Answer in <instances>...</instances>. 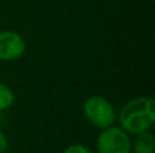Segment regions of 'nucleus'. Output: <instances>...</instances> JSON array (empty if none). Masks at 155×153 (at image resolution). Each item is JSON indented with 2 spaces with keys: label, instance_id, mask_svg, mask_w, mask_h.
<instances>
[{
  "label": "nucleus",
  "instance_id": "obj_7",
  "mask_svg": "<svg viewBox=\"0 0 155 153\" xmlns=\"http://www.w3.org/2000/svg\"><path fill=\"white\" fill-rule=\"evenodd\" d=\"M61 153H94L90 146L84 144H71Z\"/></svg>",
  "mask_w": 155,
  "mask_h": 153
},
{
  "label": "nucleus",
  "instance_id": "obj_6",
  "mask_svg": "<svg viewBox=\"0 0 155 153\" xmlns=\"http://www.w3.org/2000/svg\"><path fill=\"white\" fill-rule=\"evenodd\" d=\"M15 103V94H14L12 88L7 86L5 83L0 81V111H7Z\"/></svg>",
  "mask_w": 155,
  "mask_h": 153
},
{
  "label": "nucleus",
  "instance_id": "obj_10",
  "mask_svg": "<svg viewBox=\"0 0 155 153\" xmlns=\"http://www.w3.org/2000/svg\"><path fill=\"white\" fill-rule=\"evenodd\" d=\"M4 153H5V152H4Z\"/></svg>",
  "mask_w": 155,
  "mask_h": 153
},
{
  "label": "nucleus",
  "instance_id": "obj_2",
  "mask_svg": "<svg viewBox=\"0 0 155 153\" xmlns=\"http://www.w3.org/2000/svg\"><path fill=\"white\" fill-rule=\"evenodd\" d=\"M83 117L93 127L102 130L116 125L117 110L105 96L91 95L83 103Z\"/></svg>",
  "mask_w": 155,
  "mask_h": 153
},
{
  "label": "nucleus",
  "instance_id": "obj_5",
  "mask_svg": "<svg viewBox=\"0 0 155 153\" xmlns=\"http://www.w3.org/2000/svg\"><path fill=\"white\" fill-rule=\"evenodd\" d=\"M154 152H155V138L151 130L134 136L131 153H154Z\"/></svg>",
  "mask_w": 155,
  "mask_h": 153
},
{
  "label": "nucleus",
  "instance_id": "obj_9",
  "mask_svg": "<svg viewBox=\"0 0 155 153\" xmlns=\"http://www.w3.org/2000/svg\"><path fill=\"white\" fill-rule=\"evenodd\" d=\"M4 122V113L3 111H0V125Z\"/></svg>",
  "mask_w": 155,
  "mask_h": 153
},
{
  "label": "nucleus",
  "instance_id": "obj_3",
  "mask_svg": "<svg viewBox=\"0 0 155 153\" xmlns=\"http://www.w3.org/2000/svg\"><path fill=\"white\" fill-rule=\"evenodd\" d=\"M132 137L118 125L99 130L95 140V153H131Z\"/></svg>",
  "mask_w": 155,
  "mask_h": 153
},
{
  "label": "nucleus",
  "instance_id": "obj_1",
  "mask_svg": "<svg viewBox=\"0 0 155 153\" xmlns=\"http://www.w3.org/2000/svg\"><path fill=\"white\" fill-rule=\"evenodd\" d=\"M116 122L131 137L150 132L155 123V100L144 95L132 98L117 110Z\"/></svg>",
  "mask_w": 155,
  "mask_h": 153
},
{
  "label": "nucleus",
  "instance_id": "obj_8",
  "mask_svg": "<svg viewBox=\"0 0 155 153\" xmlns=\"http://www.w3.org/2000/svg\"><path fill=\"white\" fill-rule=\"evenodd\" d=\"M8 149V138L5 133L0 129V153H4Z\"/></svg>",
  "mask_w": 155,
  "mask_h": 153
},
{
  "label": "nucleus",
  "instance_id": "obj_4",
  "mask_svg": "<svg viewBox=\"0 0 155 153\" xmlns=\"http://www.w3.org/2000/svg\"><path fill=\"white\" fill-rule=\"evenodd\" d=\"M26 48V41L18 31H14V30L0 31V61H16L25 54Z\"/></svg>",
  "mask_w": 155,
  "mask_h": 153
}]
</instances>
